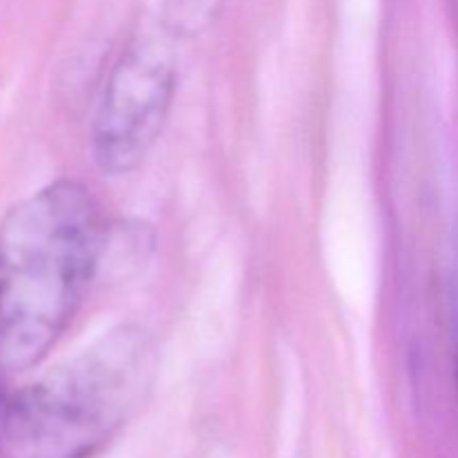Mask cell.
Returning <instances> with one entry per match:
<instances>
[{
    "label": "cell",
    "mask_w": 458,
    "mask_h": 458,
    "mask_svg": "<svg viewBox=\"0 0 458 458\" xmlns=\"http://www.w3.org/2000/svg\"><path fill=\"white\" fill-rule=\"evenodd\" d=\"M226 0H161L157 25L174 40L206 34L222 16Z\"/></svg>",
    "instance_id": "obj_4"
},
{
    "label": "cell",
    "mask_w": 458,
    "mask_h": 458,
    "mask_svg": "<svg viewBox=\"0 0 458 458\" xmlns=\"http://www.w3.org/2000/svg\"><path fill=\"white\" fill-rule=\"evenodd\" d=\"M89 188L56 179L0 222V374L36 369L79 313L107 242Z\"/></svg>",
    "instance_id": "obj_1"
},
{
    "label": "cell",
    "mask_w": 458,
    "mask_h": 458,
    "mask_svg": "<svg viewBox=\"0 0 458 458\" xmlns=\"http://www.w3.org/2000/svg\"><path fill=\"white\" fill-rule=\"evenodd\" d=\"M155 340L121 325L70 360L16 383L0 374V458H94L152 387Z\"/></svg>",
    "instance_id": "obj_2"
},
{
    "label": "cell",
    "mask_w": 458,
    "mask_h": 458,
    "mask_svg": "<svg viewBox=\"0 0 458 458\" xmlns=\"http://www.w3.org/2000/svg\"><path fill=\"white\" fill-rule=\"evenodd\" d=\"M456 4H458V0H456Z\"/></svg>",
    "instance_id": "obj_5"
},
{
    "label": "cell",
    "mask_w": 458,
    "mask_h": 458,
    "mask_svg": "<svg viewBox=\"0 0 458 458\" xmlns=\"http://www.w3.org/2000/svg\"><path fill=\"white\" fill-rule=\"evenodd\" d=\"M173 43L159 25L139 31L107 67L89 121V152L101 173H134L159 141L179 85Z\"/></svg>",
    "instance_id": "obj_3"
}]
</instances>
